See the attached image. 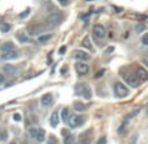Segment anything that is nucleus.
Here are the masks:
<instances>
[{"instance_id": "nucleus-1", "label": "nucleus", "mask_w": 148, "mask_h": 144, "mask_svg": "<svg viewBox=\"0 0 148 144\" xmlns=\"http://www.w3.org/2000/svg\"><path fill=\"white\" fill-rule=\"evenodd\" d=\"M75 93L77 94V96H80V97L85 98V100H89V98L92 97V89H90V86L88 85L87 83L77 84V85L75 86Z\"/></svg>"}, {"instance_id": "nucleus-2", "label": "nucleus", "mask_w": 148, "mask_h": 144, "mask_svg": "<svg viewBox=\"0 0 148 144\" xmlns=\"http://www.w3.org/2000/svg\"><path fill=\"white\" fill-rule=\"evenodd\" d=\"M113 91H114V96L118 98H123V97H127V96H129V89L126 88L125 84L119 83V81L114 84Z\"/></svg>"}, {"instance_id": "nucleus-3", "label": "nucleus", "mask_w": 148, "mask_h": 144, "mask_svg": "<svg viewBox=\"0 0 148 144\" xmlns=\"http://www.w3.org/2000/svg\"><path fill=\"white\" fill-rule=\"evenodd\" d=\"M62 19H63L62 13H59V12H53V13L49 14L47 19H46L47 26H49V28H54V26L59 25V24L62 22Z\"/></svg>"}, {"instance_id": "nucleus-4", "label": "nucleus", "mask_w": 148, "mask_h": 144, "mask_svg": "<svg viewBox=\"0 0 148 144\" xmlns=\"http://www.w3.org/2000/svg\"><path fill=\"white\" fill-rule=\"evenodd\" d=\"M29 135H30L33 139H36L37 141L42 143V141H45V139H46V131L43 130V128L32 127L30 130H29Z\"/></svg>"}, {"instance_id": "nucleus-5", "label": "nucleus", "mask_w": 148, "mask_h": 144, "mask_svg": "<svg viewBox=\"0 0 148 144\" xmlns=\"http://www.w3.org/2000/svg\"><path fill=\"white\" fill-rule=\"evenodd\" d=\"M14 50V45L12 42H5V43L0 45V58L3 59L4 56H7L9 53Z\"/></svg>"}, {"instance_id": "nucleus-6", "label": "nucleus", "mask_w": 148, "mask_h": 144, "mask_svg": "<svg viewBox=\"0 0 148 144\" xmlns=\"http://www.w3.org/2000/svg\"><path fill=\"white\" fill-rule=\"evenodd\" d=\"M83 122H84V119H83L81 115H71L67 123L70 125L71 128H76V127H79V126L83 125Z\"/></svg>"}, {"instance_id": "nucleus-7", "label": "nucleus", "mask_w": 148, "mask_h": 144, "mask_svg": "<svg viewBox=\"0 0 148 144\" xmlns=\"http://www.w3.org/2000/svg\"><path fill=\"white\" fill-rule=\"evenodd\" d=\"M123 79H125L126 83L129 84L130 86H132V88H138V86L140 85V83H142L135 75H123Z\"/></svg>"}, {"instance_id": "nucleus-8", "label": "nucleus", "mask_w": 148, "mask_h": 144, "mask_svg": "<svg viewBox=\"0 0 148 144\" xmlns=\"http://www.w3.org/2000/svg\"><path fill=\"white\" fill-rule=\"evenodd\" d=\"M75 69H76V72H77L79 76H84V75H87L88 73L89 67H88V64L84 63V62H77V63L75 64Z\"/></svg>"}, {"instance_id": "nucleus-9", "label": "nucleus", "mask_w": 148, "mask_h": 144, "mask_svg": "<svg viewBox=\"0 0 148 144\" xmlns=\"http://www.w3.org/2000/svg\"><path fill=\"white\" fill-rule=\"evenodd\" d=\"M73 58H75L76 60L84 62V60H89L90 56H89V54H87L83 50H76V51H73Z\"/></svg>"}, {"instance_id": "nucleus-10", "label": "nucleus", "mask_w": 148, "mask_h": 144, "mask_svg": "<svg viewBox=\"0 0 148 144\" xmlns=\"http://www.w3.org/2000/svg\"><path fill=\"white\" fill-rule=\"evenodd\" d=\"M135 76H136L140 81L148 80V72H147V69H144L143 67H138L136 71H135Z\"/></svg>"}, {"instance_id": "nucleus-11", "label": "nucleus", "mask_w": 148, "mask_h": 144, "mask_svg": "<svg viewBox=\"0 0 148 144\" xmlns=\"http://www.w3.org/2000/svg\"><path fill=\"white\" fill-rule=\"evenodd\" d=\"M93 34H95V37H97V38H103L105 34H106V30H105V28H103L102 25L97 24V25L93 26Z\"/></svg>"}, {"instance_id": "nucleus-12", "label": "nucleus", "mask_w": 148, "mask_h": 144, "mask_svg": "<svg viewBox=\"0 0 148 144\" xmlns=\"http://www.w3.org/2000/svg\"><path fill=\"white\" fill-rule=\"evenodd\" d=\"M51 104H53V94L46 93V94H43V96L41 97V105L42 106L47 108V106H50Z\"/></svg>"}, {"instance_id": "nucleus-13", "label": "nucleus", "mask_w": 148, "mask_h": 144, "mask_svg": "<svg viewBox=\"0 0 148 144\" xmlns=\"http://www.w3.org/2000/svg\"><path fill=\"white\" fill-rule=\"evenodd\" d=\"M50 125L53 126V127H56V126L59 125V114H58V111H54V113L51 114V117H50Z\"/></svg>"}, {"instance_id": "nucleus-14", "label": "nucleus", "mask_w": 148, "mask_h": 144, "mask_svg": "<svg viewBox=\"0 0 148 144\" xmlns=\"http://www.w3.org/2000/svg\"><path fill=\"white\" fill-rule=\"evenodd\" d=\"M140 111V108H138V109H134V110L131 111V113H129L125 117V119H123V123H127V122H130L132 118H134V115H136Z\"/></svg>"}, {"instance_id": "nucleus-15", "label": "nucleus", "mask_w": 148, "mask_h": 144, "mask_svg": "<svg viewBox=\"0 0 148 144\" xmlns=\"http://www.w3.org/2000/svg\"><path fill=\"white\" fill-rule=\"evenodd\" d=\"M60 118H62V121L63 122H68V119H70V109L68 108H64L63 110H62V114H60Z\"/></svg>"}, {"instance_id": "nucleus-16", "label": "nucleus", "mask_w": 148, "mask_h": 144, "mask_svg": "<svg viewBox=\"0 0 148 144\" xmlns=\"http://www.w3.org/2000/svg\"><path fill=\"white\" fill-rule=\"evenodd\" d=\"M16 67L12 66V64H7L5 67H4V72H5L7 75H14L16 73Z\"/></svg>"}, {"instance_id": "nucleus-17", "label": "nucleus", "mask_w": 148, "mask_h": 144, "mask_svg": "<svg viewBox=\"0 0 148 144\" xmlns=\"http://www.w3.org/2000/svg\"><path fill=\"white\" fill-rule=\"evenodd\" d=\"M16 38L18 39L20 42H24V43H25V42H28V41H29L28 36H26L25 33H21V32H18V33L16 34Z\"/></svg>"}, {"instance_id": "nucleus-18", "label": "nucleus", "mask_w": 148, "mask_h": 144, "mask_svg": "<svg viewBox=\"0 0 148 144\" xmlns=\"http://www.w3.org/2000/svg\"><path fill=\"white\" fill-rule=\"evenodd\" d=\"M16 58H18V53H17L16 50H13L12 53H9L7 56H4L3 60H11V59H16Z\"/></svg>"}, {"instance_id": "nucleus-19", "label": "nucleus", "mask_w": 148, "mask_h": 144, "mask_svg": "<svg viewBox=\"0 0 148 144\" xmlns=\"http://www.w3.org/2000/svg\"><path fill=\"white\" fill-rule=\"evenodd\" d=\"M81 46L85 47V49H88V50H90V49H92V45H90V41H89V38H88V37H85V38L81 41Z\"/></svg>"}, {"instance_id": "nucleus-20", "label": "nucleus", "mask_w": 148, "mask_h": 144, "mask_svg": "<svg viewBox=\"0 0 148 144\" xmlns=\"http://www.w3.org/2000/svg\"><path fill=\"white\" fill-rule=\"evenodd\" d=\"M51 37H53V34H45V36H41L38 38V42L39 43H46L49 39H51Z\"/></svg>"}, {"instance_id": "nucleus-21", "label": "nucleus", "mask_w": 148, "mask_h": 144, "mask_svg": "<svg viewBox=\"0 0 148 144\" xmlns=\"http://www.w3.org/2000/svg\"><path fill=\"white\" fill-rule=\"evenodd\" d=\"M29 30H30V34H33V36H36V34H38V33H41L42 32V28L39 26V28H37V26H29Z\"/></svg>"}, {"instance_id": "nucleus-22", "label": "nucleus", "mask_w": 148, "mask_h": 144, "mask_svg": "<svg viewBox=\"0 0 148 144\" xmlns=\"http://www.w3.org/2000/svg\"><path fill=\"white\" fill-rule=\"evenodd\" d=\"M73 140H75V136L71 135V134H68L63 141H64V144H73Z\"/></svg>"}, {"instance_id": "nucleus-23", "label": "nucleus", "mask_w": 148, "mask_h": 144, "mask_svg": "<svg viewBox=\"0 0 148 144\" xmlns=\"http://www.w3.org/2000/svg\"><path fill=\"white\" fill-rule=\"evenodd\" d=\"M73 108H75L77 111H83L84 109H85V106H84V104H81V102H73Z\"/></svg>"}, {"instance_id": "nucleus-24", "label": "nucleus", "mask_w": 148, "mask_h": 144, "mask_svg": "<svg viewBox=\"0 0 148 144\" xmlns=\"http://www.w3.org/2000/svg\"><path fill=\"white\" fill-rule=\"evenodd\" d=\"M0 30L4 32V33H7L8 30H11V25H8V24H5V22H4V24H1V25H0Z\"/></svg>"}, {"instance_id": "nucleus-25", "label": "nucleus", "mask_w": 148, "mask_h": 144, "mask_svg": "<svg viewBox=\"0 0 148 144\" xmlns=\"http://www.w3.org/2000/svg\"><path fill=\"white\" fill-rule=\"evenodd\" d=\"M145 25H143V24H138L136 26H135V30H136V33H140V32H143V30H145Z\"/></svg>"}, {"instance_id": "nucleus-26", "label": "nucleus", "mask_w": 148, "mask_h": 144, "mask_svg": "<svg viewBox=\"0 0 148 144\" xmlns=\"http://www.w3.org/2000/svg\"><path fill=\"white\" fill-rule=\"evenodd\" d=\"M142 43L144 45V46H148V33H145L144 36L142 37Z\"/></svg>"}, {"instance_id": "nucleus-27", "label": "nucleus", "mask_w": 148, "mask_h": 144, "mask_svg": "<svg viewBox=\"0 0 148 144\" xmlns=\"http://www.w3.org/2000/svg\"><path fill=\"white\" fill-rule=\"evenodd\" d=\"M96 144H106V138H105V136H101Z\"/></svg>"}, {"instance_id": "nucleus-28", "label": "nucleus", "mask_w": 148, "mask_h": 144, "mask_svg": "<svg viewBox=\"0 0 148 144\" xmlns=\"http://www.w3.org/2000/svg\"><path fill=\"white\" fill-rule=\"evenodd\" d=\"M103 73H105V69H100V71H98L97 73H96V75H95V77H96V79H100L101 76L103 75Z\"/></svg>"}, {"instance_id": "nucleus-29", "label": "nucleus", "mask_w": 148, "mask_h": 144, "mask_svg": "<svg viewBox=\"0 0 148 144\" xmlns=\"http://www.w3.org/2000/svg\"><path fill=\"white\" fill-rule=\"evenodd\" d=\"M29 12H30V9H29V8H26V9H25V12H24L23 14H20V17H21V19H25V17L29 14Z\"/></svg>"}, {"instance_id": "nucleus-30", "label": "nucleus", "mask_w": 148, "mask_h": 144, "mask_svg": "<svg viewBox=\"0 0 148 144\" xmlns=\"http://www.w3.org/2000/svg\"><path fill=\"white\" fill-rule=\"evenodd\" d=\"M13 119H14V121H17V122H18V121H21V115H20L18 113L13 114Z\"/></svg>"}, {"instance_id": "nucleus-31", "label": "nucleus", "mask_w": 148, "mask_h": 144, "mask_svg": "<svg viewBox=\"0 0 148 144\" xmlns=\"http://www.w3.org/2000/svg\"><path fill=\"white\" fill-rule=\"evenodd\" d=\"M50 140H49V144H56L58 141H56V139H55V136H50Z\"/></svg>"}, {"instance_id": "nucleus-32", "label": "nucleus", "mask_w": 148, "mask_h": 144, "mask_svg": "<svg viewBox=\"0 0 148 144\" xmlns=\"http://www.w3.org/2000/svg\"><path fill=\"white\" fill-rule=\"evenodd\" d=\"M143 63H144L145 66L148 67V53H147V55H144V56H143Z\"/></svg>"}, {"instance_id": "nucleus-33", "label": "nucleus", "mask_w": 148, "mask_h": 144, "mask_svg": "<svg viewBox=\"0 0 148 144\" xmlns=\"http://www.w3.org/2000/svg\"><path fill=\"white\" fill-rule=\"evenodd\" d=\"M58 1L62 5H68V3H70V0H58Z\"/></svg>"}, {"instance_id": "nucleus-34", "label": "nucleus", "mask_w": 148, "mask_h": 144, "mask_svg": "<svg viewBox=\"0 0 148 144\" xmlns=\"http://www.w3.org/2000/svg\"><path fill=\"white\" fill-rule=\"evenodd\" d=\"M4 80H5L4 75H3V73H0V84H3V83H4Z\"/></svg>"}, {"instance_id": "nucleus-35", "label": "nucleus", "mask_w": 148, "mask_h": 144, "mask_svg": "<svg viewBox=\"0 0 148 144\" xmlns=\"http://www.w3.org/2000/svg\"><path fill=\"white\" fill-rule=\"evenodd\" d=\"M63 53H66V47H64V46L59 49V54H63Z\"/></svg>"}, {"instance_id": "nucleus-36", "label": "nucleus", "mask_w": 148, "mask_h": 144, "mask_svg": "<svg viewBox=\"0 0 148 144\" xmlns=\"http://www.w3.org/2000/svg\"><path fill=\"white\" fill-rule=\"evenodd\" d=\"M112 51H113V47H110V49H108L106 50V53H112Z\"/></svg>"}]
</instances>
